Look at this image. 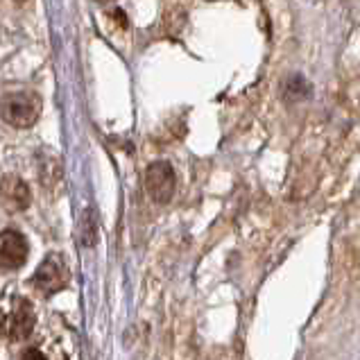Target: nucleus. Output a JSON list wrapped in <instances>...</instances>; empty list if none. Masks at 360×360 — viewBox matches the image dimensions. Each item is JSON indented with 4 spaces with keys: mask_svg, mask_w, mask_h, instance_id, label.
<instances>
[{
    "mask_svg": "<svg viewBox=\"0 0 360 360\" xmlns=\"http://www.w3.org/2000/svg\"><path fill=\"white\" fill-rule=\"evenodd\" d=\"M37 315L34 308L25 297L20 295H5L0 297V335L12 342L27 340L34 331Z\"/></svg>",
    "mask_w": 360,
    "mask_h": 360,
    "instance_id": "obj_1",
    "label": "nucleus"
},
{
    "mask_svg": "<svg viewBox=\"0 0 360 360\" xmlns=\"http://www.w3.org/2000/svg\"><path fill=\"white\" fill-rule=\"evenodd\" d=\"M41 116V98L30 91L7 94L0 98V118L16 129L32 127Z\"/></svg>",
    "mask_w": 360,
    "mask_h": 360,
    "instance_id": "obj_2",
    "label": "nucleus"
},
{
    "mask_svg": "<svg viewBox=\"0 0 360 360\" xmlns=\"http://www.w3.org/2000/svg\"><path fill=\"white\" fill-rule=\"evenodd\" d=\"M177 177L168 161H154L146 170V191L157 204H166L172 200Z\"/></svg>",
    "mask_w": 360,
    "mask_h": 360,
    "instance_id": "obj_3",
    "label": "nucleus"
},
{
    "mask_svg": "<svg viewBox=\"0 0 360 360\" xmlns=\"http://www.w3.org/2000/svg\"><path fill=\"white\" fill-rule=\"evenodd\" d=\"M68 267L66 263L59 259V256H48V259L39 265V270L32 276V283L39 292L44 295H53L61 290L68 283Z\"/></svg>",
    "mask_w": 360,
    "mask_h": 360,
    "instance_id": "obj_4",
    "label": "nucleus"
},
{
    "mask_svg": "<svg viewBox=\"0 0 360 360\" xmlns=\"http://www.w3.org/2000/svg\"><path fill=\"white\" fill-rule=\"evenodd\" d=\"M27 261V240L18 231H0V270H16Z\"/></svg>",
    "mask_w": 360,
    "mask_h": 360,
    "instance_id": "obj_5",
    "label": "nucleus"
},
{
    "mask_svg": "<svg viewBox=\"0 0 360 360\" xmlns=\"http://www.w3.org/2000/svg\"><path fill=\"white\" fill-rule=\"evenodd\" d=\"M30 202H32V193H30V186L20 179V177H3L0 181V207L12 211V213H18L30 207Z\"/></svg>",
    "mask_w": 360,
    "mask_h": 360,
    "instance_id": "obj_6",
    "label": "nucleus"
},
{
    "mask_svg": "<svg viewBox=\"0 0 360 360\" xmlns=\"http://www.w3.org/2000/svg\"><path fill=\"white\" fill-rule=\"evenodd\" d=\"M20 360H48L44 354L39 352V349H34V347H30V349H25L23 352V356H20Z\"/></svg>",
    "mask_w": 360,
    "mask_h": 360,
    "instance_id": "obj_7",
    "label": "nucleus"
}]
</instances>
